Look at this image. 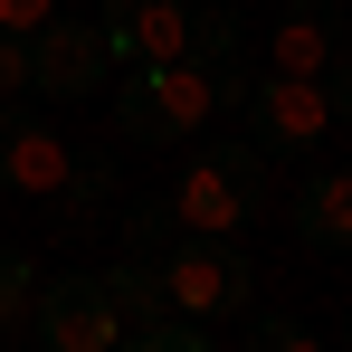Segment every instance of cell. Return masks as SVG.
Here are the masks:
<instances>
[{
	"label": "cell",
	"mask_w": 352,
	"mask_h": 352,
	"mask_svg": "<svg viewBox=\"0 0 352 352\" xmlns=\"http://www.w3.org/2000/svg\"><path fill=\"white\" fill-rule=\"evenodd\" d=\"M48 10H58V0H0V29H10V38H29Z\"/></svg>",
	"instance_id": "d6986e66"
},
{
	"label": "cell",
	"mask_w": 352,
	"mask_h": 352,
	"mask_svg": "<svg viewBox=\"0 0 352 352\" xmlns=\"http://www.w3.org/2000/svg\"><path fill=\"white\" fill-rule=\"evenodd\" d=\"M153 276H162V295H172V314H190V324H229V314L257 305V267H248V248H238V238L181 229L172 248L153 257Z\"/></svg>",
	"instance_id": "3957f363"
},
{
	"label": "cell",
	"mask_w": 352,
	"mask_h": 352,
	"mask_svg": "<svg viewBox=\"0 0 352 352\" xmlns=\"http://www.w3.org/2000/svg\"><path fill=\"white\" fill-rule=\"evenodd\" d=\"M238 48H248V19H238L229 0H210V10H190V58L210 67V76H219V67H238Z\"/></svg>",
	"instance_id": "7c38bea8"
},
{
	"label": "cell",
	"mask_w": 352,
	"mask_h": 352,
	"mask_svg": "<svg viewBox=\"0 0 352 352\" xmlns=\"http://www.w3.org/2000/svg\"><path fill=\"white\" fill-rule=\"evenodd\" d=\"M248 352H333L314 324H295V314H257L248 324Z\"/></svg>",
	"instance_id": "9a60e30c"
},
{
	"label": "cell",
	"mask_w": 352,
	"mask_h": 352,
	"mask_svg": "<svg viewBox=\"0 0 352 352\" xmlns=\"http://www.w3.org/2000/svg\"><path fill=\"white\" fill-rule=\"evenodd\" d=\"M29 295H38L29 257H19V248H0V333H19V324H29Z\"/></svg>",
	"instance_id": "2e32d148"
},
{
	"label": "cell",
	"mask_w": 352,
	"mask_h": 352,
	"mask_svg": "<svg viewBox=\"0 0 352 352\" xmlns=\"http://www.w3.org/2000/svg\"><path fill=\"white\" fill-rule=\"evenodd\" d=\"M343 29H352L343 10H324V0H295L286 19H276V76H324V67L352 48Z\"/></svg>",
	"instance_id": "9c48e42d"
},
{
	"label": "cell",
	"mask_w": 352,
	"mask_h": 352,
	"mask_svg": "<svg viewBox=\"0 0 352 352\" xmlns=\"http://www.w3.org/2000/svg\"><path fill=\"white\" fill-rule=\"evenodd\" d=\"M105 305H115L124 324H162V314H172V295H162V276H153V257H115V267H105Z\"/></svg>",
	"instance_id": "8fae6325"
},
{
	"label": "cell",
	"mask_w": 352,
	"mask_h": 352,
	"mask_svg": "<svg viewBox=\"0 0 352 352\" xmlns=\"http://www.w3.org/2000/svg\"><path fill=\"white\" fill-rule=\"evenodd\" d=\"M115 352H210V324L162 314V324H133V343H115Z\"/></svg>",
	"instance_id": "5bb4252c"
},
{
	"label": "cell",
	"mask_w": 352,
	"mask_h": 352,
	"mask_svg": "<svg viewBox=\"0 0 352 352\" xmlns=\"http://www.w3.org/2000/svg\"><path fill=\"white\" fill-rule=\"evenodd\" d=\"M238 115H248V143L267 153V162H295V153H314L324 133H333V105H324V76H248V96H238Z\"/></svg>",
	"instance_id": "277c9868"
},
{
	"label": "cell",
	"mask_w": 352,
	"mask_h": 352,
	"mask_svg": "<svg viewBox=\"0 0 352 352\" xmlns=\"http://www.w3.org/2000/svg\"><path fill=\"white\" fill-rule=\"evenodd\" d=\"M267 172H276V162H267L257 143H200L162 200H172L181 229H200V238H238L248 219H267V200H276V190H267Z\"/></svg>",
	"instance_id": "6da1fadb"
},
{
	"label": "cell",
	"mask_w": 352,
	"mask_h": 352,
	"mask_svg": "<svg viewBox=\"0 0 352 352\" xmlns=\"http://www.w3.org/2000/svg\"><path fill=\"white\" fill-rule=\"evenodd\" d=\"M324 105H333V124H352V48L324 67Z\"/></svg>",
	"instance_id": "ac0fdd59"
},
{
	"label": "cell",
	"mask_w": 352,
	"mask_h": 352,
	"mask_svg": "<svg viewBox=\"0 0 352 352\" xmlns=\"http://www.w3.org/2000/svg\"><path fill=\"white\" fill-rule=\"evenodd\" d=\"M105 76H115V67H105L96 19H67V10H48V19L29 29V96H48V105H86Z\"/></svg>",
	"instance_id": "8992f818"
},
{
	"label": "cell",
	"mask_w": 352,
	"mask_h": 352,
	"mask_svg": "<svg viewBox=\"0 0 352 352\" xmlns=\"http://www.w3.org/2000/svg\"><path fill=\"white\" fill-rule=\"evenodd\" d=\"M96 38H105V67L190 58V0H96Z\"/></svg>",
	"instance_id": "52a82bcc"
},
{
	"label": "cell",
	"mask_w": 352,
	"mask_h": 352,
	"mask_svg": "<svg viewBox=\"0 0 352 352\" xmlns=\"http://www.w3.org/2000/svg\"><path fill=\"white\" fill-rule=\"evenodd\" d=\"M295 238L324 248V257H352V162L343 172H314L295 190Z\"/></svg>",
	"instance_id": "30bf717a"
},
{
	"label": "cell",
	"mask_w": 352,
	"mask_h": 352,
	"mask_svg": "<svg viewBox=\"0 0 352 352\" xmlns=\"http://www.w3.org/2000/svg\"><path fill=\"white\" fill-rule=\"evenodd\" d=\"M19 96H29V38H10V29H0V124H10Z\"/></svg>",
	"instance_id": "e0dca14e"
},
{
	"label": "cell",
	"mask_w": 352,
	"mask_h": 352,
	"mask_svg": "<svg viewBox=\"0 0 352 352\" xmlns=\"http://www.w3.org/2000/svg\"><path fill=\"white\" fill-rule=\"evenodd\" d=\"M210 115H219V86H210L200 58L124 67V96H115V133H124V143H190Z\"/></svg>",
	"instance_id": "7a4b0ae2"
},
{
	"label": "cell",
	"mask_w": 352,
	"mask_h": 352,
	"mask_svg": "<svg viewBox=\"0 0 352 352\" xmlns=\"http://www.w3.org/2000/svg\"><path fill=\"white\" fill-rule=\"evenodd\" d=\"M38 352H115L124 314L105 305V276H48L29 295V324H19Z\"/></svg>",
	"instance_id": "5b68a950"
},
{
	"label": "cell",
	"mask_w": 352,
	"mask_h": 352,
	"mask_svg": "<svg viewBox=\"0 0 352 352\" xmlns=\"http://www.w3.org/2000/svg\"><path fill=\"white\" fill-rule=\"evenodd\" d=\"M67 162H76V153H67L58 133H48V124H0V190H19V200H58L67 190Z\"/></svg>",
	"instance_id": "ba28073f"
},
{
	"label": "cell",
	"mask_w": 352,
	"mask_h": 352,
	"mask_svg": "<svg viewBox=\"0 0 352 352\" xmlns=\"http://www.w3.org/2000/svg\"><path fill=\"white\" fill-rule=\"evenodd\" d=\"M172 238H181L172 200H133V210H124V257H162Z\"/></svg>",
	"instance_id": "4fadbf2b"
}]
</instances>
